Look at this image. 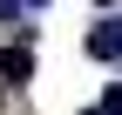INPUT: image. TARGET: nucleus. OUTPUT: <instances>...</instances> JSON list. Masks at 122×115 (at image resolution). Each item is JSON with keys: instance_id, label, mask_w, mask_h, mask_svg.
Returning a JSON list of instances; mask_svg holds the SVG:
<instances>
[{"instance_id": "obj_2", "label": "nucleus", "mask_w": 122, "mask_h": 115, "mask_svg": "<svg viewBox=\"0 0 122 115\" xmlns=\"http://www.w3.org/2000/svg\"><path fill=\"white\" fill-rule=\"evenodd\" d=\"M0 68H7V81H27V75H34V54H27V48H7Z\"/></svg>"}, {"instance_id": "obj_4", "label": "nucleus", "mask_w": 122, "mask_h": 115, "mask_svg": "<svg viewBox=\"0 0 122 115\" xmlns=\"http://www.w3.org/2000/svg\"><path fill=\"white\" fill-rule=\"evenodd\" d=\"M14 14H20V0H0V20H14Z\"/></svg>"}, {"instance_id": "obj_3", "label": "nucleus", "mask_w": 122, "mask_h": 115, "mask_svg": "<svg viewBox=\"0 0 122 115\" xmlns=\"http://www.w3.org/2000/svg\"><path fill=\"white\" fill-rule=\"evenodd\" d=\"M95 115H122V81H115L109 95H102V108H95Z\"/></svg>"}, {"instance_id": "obj_5", "label": "nucleus", "mask_w": 122, "mask_h": 115, "mask_svg": "<svg viewBox=\"0 0 122 115\" xmlns=\"http://www.w3.org/2000/svg\"><path fill=\"white\" fill-rule=\"evenodd\" d=\"M95 7H115V0H95Z\"/></svg>"}, {"instance_id": "obj_6", "label": "nucleus", "mask_w": 122, "mask_h": 115, "mask_svg": "<svg viewBox=\"0 0 122 115\" xmlns=\"http://www.w3.org/2000/svg\"><path fill=\"white\" fill-rule=\"evenodd\" d=\"M88 115H95V108H88Z\"/></svg>"}, {"instance_id": "obj_1", "label": "nucleus", "mask_w": 122, "mask_h": 115, "mask_svg": "<svg viewBox=\"0 0 122 115\" xmlns=\"http://www.w3.org/2000/svg\"><path fill=\"white\" fill-rule=\"evenodd\" d=\"M88 54H95V61H122V20H102L95 34H88Z\"/></svg>"}]
</instances>
